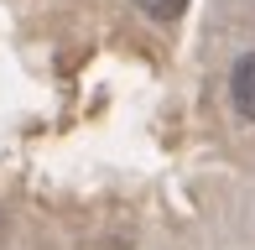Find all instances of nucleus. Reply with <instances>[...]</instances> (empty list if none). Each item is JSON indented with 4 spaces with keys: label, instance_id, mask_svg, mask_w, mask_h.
I'll return each mask as SVG.
<instances>
[{
    "label": "nucleus",
    "instance_id": "nucleus-3",
    "mask_svg": "<svg viewBox=\"0 0 255 250\" xmlns=\"http://www.w3.org/2000/svg\"><path fill=\"white\" fill-rule=\"evenodd\" d=\"M0 245H5V214H0Z\"/></svg>",
    "mask_w": 255,
    "mask_h": 250
},
{
    "label": "nucleus",
    "instance_id": "nucleus-1",
    "mask_svg": "<svg viewBox=\"0 0 255 250\" xmlns=\"http://www.w3.org/2000/svg\"><path fill=\"white\" fill-rule=\"evenodd\" d=\"M229 105L240 110V120L255 125V52H240L229 68Z\"/></svg>",
    "mask_w": 255,
    "mask_h": 250
},
{
    "label": "nucleus",
    "instance_id": "nucleus-2",
    "mask_svg": "<svg viewBox=\"0 0 255 250\" xmlns=\"http://www.w3.org/2000/svg\"><path fill=\"white\" fill-rule=\"evenodd\" d=\"M135 5H141L146 16H151V21H161V26H172V21H177L182 10H188V0H135Z\"/></svg>",
    "mask_w": 255,
    "mask_h": 250
}]
</instances>
